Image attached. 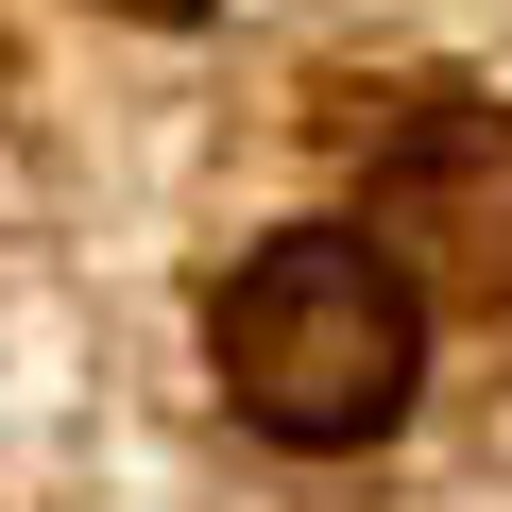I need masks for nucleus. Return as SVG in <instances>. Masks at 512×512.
<instances>
[{
  "mask_svg": "<svg viewBox=\"0 0 512 512\" xmlns=\"http://www.w3.org/2000/svg\"><path fill=\"white\" fill-rule=\"evenodd\" d=\"M376 222L444 291H512V103H427L376 154Z\"/></svg>",
  "mask_w": 512,
  "mask_h": 512,
  "instance_id": "f03ea898",
  "label": "nucleus"
},
{
  "mask_svg": "<svg viewBox=\"0 0 512 512\" xmlns=\"http://www.w3.org/2000/svg\"><path fill=\"white\" fill-rule=\"evenodd\" d=\"M154 18H171V0H154Z\"/></svg>",
  "mask_w": 512,
  "mask_h": 512,
  "instance_id": "7ed1b4c3",
  "label": "nucleus"
},
{
  "mask_svg": "<svg viewBox=\"0 0 512 512\" xmlns=\"http://www.w3.org/2000/svg\"><path fill=\"white\" fill-rule=\"evenodd\" d=\"M205 359L239 393V427H274L291 461H342L410 410V359H427V291H410V256L393 239H274V256H239L222 308H205Z\"/></svg>",
  "mask_w": 512,
  "mask_h": 512,
  "instance_id": "f257e3e1",
  "label": "nucleus"
}]
</instances>
